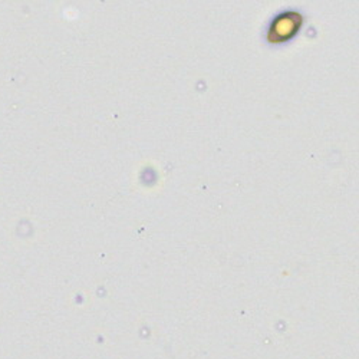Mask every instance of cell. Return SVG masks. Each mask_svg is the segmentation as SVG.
<instances>
[{
  "label": "cell",
  "mask_w": 359,
  "mask_h": 359,
  "mask_svg": "<svg viewBox=\"0 0 359 359\" xmlns=\"http://www.w3.org/2000/svg\"><path fill=\"white\" fill-rule=\"evenodd\" d=\"M304 20V15L294 9L276 13L267 25L266 41L272 45L287 43L301 31Z\"/></svg>",
  "instance_id": "obj_1"
}]
</instances>
